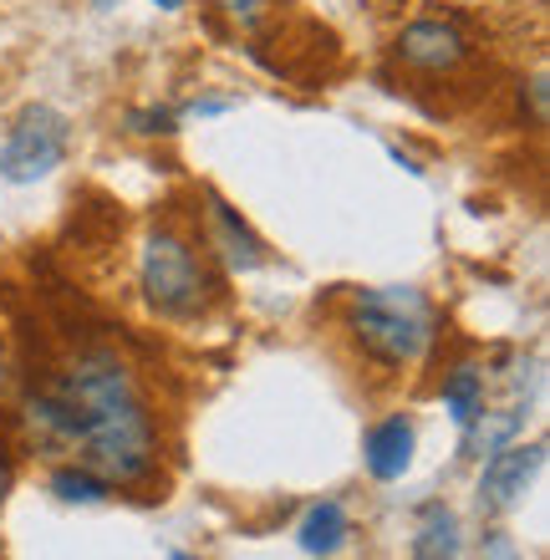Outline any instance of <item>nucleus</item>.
Returning <instances> with one entry per match:
<instances>
[{"mask_svg": "<svg viewBox=\"0 0 550 560\" xmlns=\"http://www.w3.org/2000/svg\"><path fill=\"white\" fill-rule=\"evenodd\" d=\"M21 418L42 448H77L113 489L159 485V408L138 368L107 341L67 357Z\"/></svg>", "mask_w": 550, "mask_h": 560, "instance_id": "1", "label": "nucleus"}, {"mask_svg": "<svg viewBox=\"0 0 550 560\" xmlns=\"http://www.w3.org/2000/svg\"><path fill=\"white\" fill-rule=\"evenodd\" d=\"M342 331L377 372H408L438 347V311L413 285H362L347 295Z\"/></svg>", "mask_w": 550, "mask_h": 560, "instance_id": "2", "label": "nucleus"}, {"mask_svg": "<svg viewBox=\"0 0 550 560\" xmlns=\"http://www.w3.org/2000/svg\"><path fill=\"white\" fill-rule=\"evenodd\" d=\"M138 291L164 322H199L220 301V276L209 266L204 240L184 224H153L138 245Z\"/></svg>", "mask_w": 550, "mask_h": 560, "instance_id": "3", "label": "nucleus"}, {"mask_svg": "<svg viewBox=\"0 0 550 560\" xmlns=\"http://www.w3.org/2000/svg\"><path fill=\"white\" fill-rule=\"evenodd\" d=\"M67 143H72V122L61 118L57 107H26L21 118L11 122V138L0 148V178L5 184H36L51 168H61L67 159Z\"/></svg>", "mask_w": 550, "mask_h": 560, "instance_id": "4", "label": "nucleus"}, {"mask_svg": "<svg viewBox=\"0 0 550 560\" xmlns=\"http://www.w3.org/2000/svg\"><path fill=\"white\" fill-rule=\"evenodd\" d=\"M393 61H398L402 72L444 82V77L464 72V67L475 61V42H469V31H464L459 21H448V15H413V21L393 36Z\"/></svg>", "mask_w": 550, "mask_h": 560, "instance_id": "5", "label": "nucleus"}, {"mask_svg": "<svg viewBox=\"0 0 550 560\" xmlns=\"http://www.w3.org/2000/svg\"><path fill=\"white\" fill-rule=\"evenodd\" d=\"M199 240H204V250H214L224 266L239 270V276H250V270H260L270 260L266 240L239 220V209L224 205L220 194H209V189H204V235Z\"/></svg>", "mask_w": 550, "mask_h": 560, "instance_id": "6", "label": "nucleus"}, {"mask_svg": "<svg viewBox=\"0 0 550 560\" xmlns=\"http://www.w3.org/2000/svg\"><path fill=\"white\" fill-rule=\"evenodd\" d=\"M546 464V443H505L484 458V474H479V504L484 510H510L520 500L530 479Z\"/></svg>", "mask_w": 550, "mask_h": 560, "instance_id": "7", "label": "nucleus"}, {"mask_svg": "<svg viewBox=\"0 0 550 560\" xmlns=\"http://www.w3.org/2000/svg\"><path fill=\"white\" fill-rule=\"evenodd\" d=\"M362 464H367V474L377 485L402 479L408 464H413V418L393 413V418H383V423H372L367 439H362Z\"/></svg>", "mask_w": 550, "mask_h": 560, "instance_id": "8", "label": "nucleus"}, {"mask_svg": "<svg viewBox=\"0 0 550 560\" xmlns=\"http://www.w3.org/2000/svg\"><path fill=\"white\" fill-rule=\"evenodd\" d=\"M464 556V530L459 515L448 504H423L418 510V530L413 546H408V560H459Z\"/></svg>", "mask_w": 550, "mask_h": 560, "instance_id": "9", "label": "nucleus"}, {"mask_svg": "<svg viewBox=\"0 0 550 560\" xmlns=\"http://www.w3.org/2000/svg\"><path fill=\"white\" fill-rule=\"evenodd\" d=\"M347 535H352V520H347V504L342 500H316L296 525V546L306 556H337L347 546Z\"/></svg>", "mask_w": 550, "mask_h": 560, "instance_id": "10", "label": "nucleus"}, {"mask_svg": "<svg viewBox=\"0 0 550 560\" xmlns=\"http://www.w3.org/2000/svg\"><path fill=\"white\" fill-rule=\"evenodd\" d=\"M444 413L459 433H469V423L484 413V372H479L475 362H459V368L444 377Z\"/></svg>", "mask_w": 550, "mask_h": 560, "instance_id": "11", "label": "nucleus"}, {"mask_svg": "<svg viewBox=\"0 0 550 560\" xmlns=\"http://www.w3.org/2000/svg\"><path fill=\"white\" fill-rule=\"evenodd\" d=\"M46 485H51V494H57L61 504H103V500H113V494H118V489L107 485L92 464H57Z\"/></svg>", "mask_w": 550, "mask_h": 560, "instance_id": "12", "label": "nucleus"}, {"mask_svg": "<svg viewBox=\"0 0 550 560\" xmlns=\"http://www.w3.org/2000/svg\"><path fill=\"white\" fill-rule=\"evenodd\" d=\"M525 408H505V413H479L475 423H469V448L475 454H494V448H505V443H515V433L525 428Z\"/></svg>", "mask_w": 550, "mask_h": 560, "instance_id": "13", "label": "nucleus"}, {"mask_svg": "<svg viewBox=\"0 0 550 560\" xmlns=\"http://www.w3.org/2000/svg\"><path fill=\"white\" fill-rule=\"evenodd\" d=\"M209 5L239 31H260L276 15V0H209Z\"/></svg>", "mask_w": 550, "mask_h": 560, "instance_id": "14", "label": "nucleus"}, {"mask_svg": "<svg viewBox=\"0 0 550 560\" xmlns=\"http://www.w3.org/2000/svg\"><path fill=\"white\" fill-rule=\"evenodd\" d=\"M479 560H525V556H520V546H515L505 530H490L484 535V546H479Z\"/></svg>", "mask_w": 550, "mask_h": 560, "instance_id": "15", "label": "nucleus"}, {"mask_svg": "<svg viewBox=\"0 0 550 560\" xmlns=\"http://www.w3.org/2000/svg\"><path fill=\"white\" fill-rule=\"evenodd\" d=\"M133 133H174V118H168V113H138L133 118Z\"/></svg>", "mask_w": 550, "mask_h": 560, "instance_id": "16", "label": "nucleus"}, {"mask_svg": "<svg viewBox=\"0 0 550 560\" xmlns=\"http://www.w3.org/2000/svg\"><path fill=\"white\" fill-rule=\"evenodd\" d=\"M11 489H15V454H11V443L0 439V504H5Z\"/></svg>", "mask_w": 550, "mask_h": 560, "instance_id": "17", "label": "nucleus"}, {"mask_svg": "<svg viewBox=\"0 0 550 560\" xmlns=\"http://www.w3.org/2000/svg\"><path fill=\"white\" fill-rule=\"evenodd\" d=\"M530 118L546 122V72L530 77Z\"/></svg>", "mask_w": 550, "mask_h": 560, "instance_id": "18", "label": "nucleus"}, {"mask_svg": "<svg viewBox=\"0 0 550 560\" xmlns=\"http://www.w3.org/2000/svg\"><path fill=\"white\" fill-rule=\"evenodd\" d=\"M5 383H11V362H5V352H0V393H5Z\"/></svg>", "mask_w": 550, "mask_h": 560, "instance_id": "19", "label": "nucleus"}, {"mask_svg": "<svg viewBox=\"0 0 550 560\" xmlns=\"http://www.w3.org/2000/svg\"><path fill=\"white\" fill-rule=\"evenodd\" d=\"M159 11H184V0H153Z\"/></svg>", "mask_w": 550, "mask_h": 560, "instance_id": "20", "label": "nucleus"}, {"mask_svg": "<svg viewBox=\"0 0 550 560\" xmlns=\"http://www.w3.org/2000/svg\"><path fill=\"white\" fill-rule=\"evenodd\" d=\"M174 560H199V556H184V550H179V556H174Z\"/></svg>", "mask_w": 550, "mask_h": 560, "instance_id": "21", "label": "nucleus"}, {"mask_svg": "<svg viewBox=\"0 0 550 560\" xmlns=\"http://www.w3.org/2000/svg\"><path fill=\"white\" fill-rule=\"evenodd\" d=\"M97 5H113V0H97Z\"/></svg>", "mask_w": 550, "mask_h": 560, "instance_id": "22", "label": "nucleus"}]
</instances>
